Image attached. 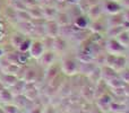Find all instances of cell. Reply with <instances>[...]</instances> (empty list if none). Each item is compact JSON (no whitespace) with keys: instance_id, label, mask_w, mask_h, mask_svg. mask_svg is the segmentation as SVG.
<instances>
[{"instance_id":"3","label":"cell","mask_w":129,"mask_h":113,"mask_svg":"<svg viewBox=\"0 0 129 113\" xmlns=\"http://www.w3.org/2000/svg\"><path fill=\"white\" fill-rule=\"evenodd\" d=\"M107 51L109 52L112 56H116V54H119L121 51H122V45L118 42L117 40H109L107 42Z\"/></svg>"},{"instance_id":"1","label":"cell","mask_w":129,"mask_h":113,"mask_svg":"<svg viewBox=\"0 0 129 113\" xmlns=\"http://www.w3.org/2000/svg\"><path fill=\"white\" fill-rule=\"evenodd\" d=\"M28 52L32 58L40 59L41 56L44 53V44L42 42H40V41H34V42H32Z\"/></svg>"},{"instance_id":"14","label":"cell","mask_w":129,"mask_h":113,"mask_svg":"<svg viewBox=\"0 0 129 113\" xmlns=\"http://www.w3.org/2000/svg\"><path fill=\"white\" fill-rule=\"evenodd\" d=\"M123 17H125V19H126V20H128V22H129V10L125 14V15H123Z\"/></svg>"},{"instance_id":"2","label":"cell","mask_w":129,"mask_h":113,"mask_svg":"<svg viewBox=\"0 0 129 113\" xmlns=\"http://www.w3.org/2000/svg\"><path fill=\"white\" fill-rule=\"evenodd\" d=\"M62 70L67 75H73L77 70V62L74 59H64L62 61Z\"/></svg>"},{"instance_id":"18","label":"cell","mask_w":129,"mask_h":113,"mask_svg":"<svg viewBox=\"0 0 129 113\" xmlns=\"http://www.w3.org/2000/svg\"><path fill=\"white\" fill-rule=\"evenodd\" d=\"M75 1H77V0H75Z\"/></svg>"},{"instance_id":"5","label":"cell","mask_w":129,"mask_h":113,"mask_svg":"<svg viewBox=\"0 0 129 113\" xmlns=\"http://www.w3.org/2000/svg\"><path fill=\"white\" fill-rule=\"evenodd\" d=\"M45 32H47V34L49 35V37H57V35H58V32H59V25L57 22H54V20H50V22L47 23V25H45Z\"/></svg>"},{"instance_id":"17","label":"cell","mask_w":129,"mask_h":113,"mask_svg":"<svg viewBox=\"0 0 129 113\" xmlns=\"http://www.w3.org/2000/svg\"><path fill=\"white\" fill-rule=\"evenodd\" d=\"M58 1H64V0H58Z\"/></svg>"},{"instance_id":"12","label":"cell","mask_w":129,"mask_h":113,"mask_svg":"<svg viewBox=\"0 0 129 113\" xmlns=\"http://www.w3.org/2000/svg\"><path fill=\"white\" fill-rule=\"evenodd\" d=\"M27 62V56L26 53H23V52H20V53L17 54V63H20V64H24Z\"/></svg>"},{"instance_id":"11","label":"cell","mask_w":129,"mask_h":113,"mask_svg":"<svg viewBox=\"0 0 129 113\" xmlns=\"http://www.w3.org/2000/svg\"><path fill=\"white\" fill-rule=\"evenodd\" d=\"M43 15H44V17H47L48 19H50V15H51V18L53 19V17L57 15V11L54 10V8H45L44 11H43Z\"/></svg>"},{"instance_id":"10","label":"cell","mask_w":129,"mask_h":113,"mask_svg":"<svg viewBox=\"0 0 129 113\" xmlns=\"http://www.w3.org/2000/svg\"><path fill=\"white\" fill-rule=\"evenodd\" d=\"M24 36L23 35H19V34H16V35L13 36V39H11V43H13L14 47H16L18 49L19 48V45L22 44V42L24 41Z\"/></svg>"},{"instance_id":"8","label":"cell","mask_w":129,"mask_h":113,"mask_svg":"<svg viewBox=\"0 0 129 113\" xmlns=\"http://www.w3.org/2000/svg\"><path fill=\"white\" fill-rule=\"evenodd\" d=\"M101 15V8L95 5V6H92L91 9H88V16L91 18H98Z\"/></svg>"},{"instance_id":"16","label":"cell","mask_w":129,"mask_h":113,"mask_svg":"<svg viewBox=\"0 0 129 113\" xmlns=\"http://www.w3.org/2000/svg\"><path fill=\"white\" fill-rule=\"evenodd\" d=\"M113 1H117V2H118V1H121V0H113Z\"/></svg>"},{"instance_id":"6","label":"cell","mask_w":129,"mask_h":113,"mask_svg":"<svg viewBox=\"0 0 129 113\" xmlns=\"http://www.w3.org/2000/svg\"><path fill=\"white\" fill-rule=\"evenodd\" d=\"M39 61L41 62L42 64H45V66H50L52 64V62L54 61V54L52 51H48V52H44V53L41 56L40 59H38Z\"/></svg>"},{"instance_id":"7","label":"cell","mask_w":129,"mask_h":113,"mask_svg":"<svg viewBox=\"0 0 129 113\" xmlns=\"http://www.w3.org/2000/svg\"><path fill=\"white\" fill-rule=\"evenodd\" d=\"M31 44H32V41L29 40V39H24V41H23L22 44L19 45L18 50H19L20 52H23V53H26V52H28L29 48H31Z\"/></svg>"},{"instance_id":"13","label":"cell","mask_w":129,"mask_h":113,"mask_svg":"<svg viewBox=\"0 0 129 113\" xmlns=\"http://www.w3.org/2000/svg\"><path fill=\"white\" fill-rule=\"evenodd\" d=\"M26 75L29 76V77H32V79H34V78H35V71H34V70H28ZM27 79H28V78L25 77V80H27Z\"/></svg>"},{"instance_id":"9","label":"cell","mask_w":129,"mask_h":113,"mask_svg":"<svg viewBox=\"0 0 129 113\" xmlns=\"http://www.w3.org/2000/svg\"><path fill=\"white\" fill-rule=\"evenodd\" d=\"M75 24L77 25V27H79V28H85V27H87V24H88V22H87L86 17H84V16H80V17L76 18Z\"/></svg>"},{"instance_id":"15","label":"cell","mask_w":129,"mask_h":113,"mask_svg":"<svg viewBox=\"0 0 129 113\" xmlns=\"http://www.w3.org/2000/svg\"><path fill=\"white\" fill-rule=\"evenodd\" d=\"M2 56H4V50H2L1 48H0V58H1Z\"/></svg>"},{"instance_id":"4","label":"cell","mask_w":129,"mask_h":113,"mask_svg":"<svg viewBox=\"0 0 129 113\" xmlns=\"http://www.w3.org/2000/svg\"><path fill=\"white\" fill-rule=\"evenodd\" d=\"M120 5L117 1H113V0H108L104 4V10L105 13L110 14V15H117V14L120 11Z\"/></svg>"}]
</instances>
